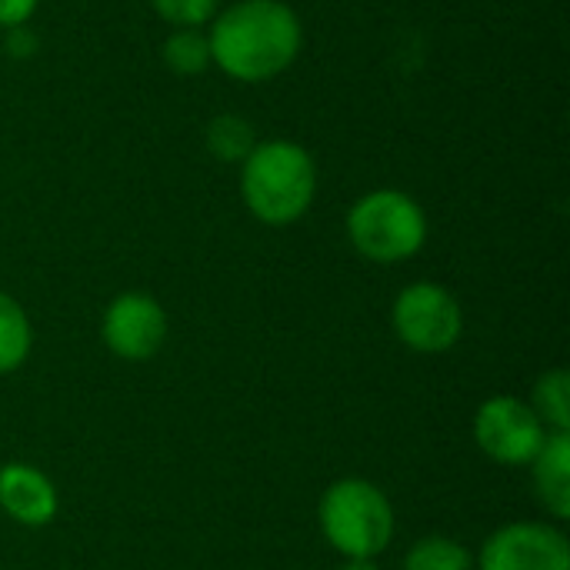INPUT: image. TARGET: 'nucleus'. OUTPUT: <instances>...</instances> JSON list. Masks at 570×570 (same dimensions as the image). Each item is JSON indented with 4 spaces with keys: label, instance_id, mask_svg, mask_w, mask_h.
I'll list each match as a JSON object with an SVG mask.
<instances>
[{
    "label": "nucleus",
    "instance_id": "15",
    "mask_svg": "<svg viewBox=\"0 0 570 570\" xmlns=\"http://www.w3.org/2000/svg\"><path fill=\"white\" fill-rule=\"evenodd\" d=\"M471 564L468 548L451 538H421L404 558V570H471Z\"/></svg>",
    "mask_w": 570,
    "mask_h": 570
},
{
    "label": "nucleus",
    "instance_id": "13",
    "mask_svg": "<svg viewBox=\"0 0 570 570\" xmlns=\"http://www.w3.org/2000/svg\"><path fill=\"white\" fill-rule=\"evenodd\" d=\"M33 347V331L27 311L0 291V374H13Z\"/></svg>",
    "mask_w": 570,
    "mask_h": 570
},
{
    "label": "nucleus",
    "instance_id": "3",
    "mask_svg": "<svg viewBox=\"0 0 570 570\" xmlns=\"http://www.w3.org/2000/svg\"><path fill=\"white\" fill-rule=\"evenodd\" d=\"M327 544L347 561H374L394 538V508L387 494L361 478L331 484L317 504Z\"/></svg>",
    "mask_w": 570,
    "mask_h": 570
},
{
    "label": "nucleus",
    "instance_id": "18",
    "mask_svg": "<svg viewBox=\"0 0 570 570\" xmlns=\"http://www.w3.org/2000/svg\"><path fill=\"white\" fill-rule=\"evenodd\" d=\"M40 0H0V30L20 27L33 17Z\"/></svg>",
    "mask_w": 570,
    "mask_h": 570
},
{
    "label": "nucleus",
    "instance_id": "19",
    "mask_svg": "<svg viewBox=\"0 0 570 570\" xmlns=\"http://www.w3.org/2000/svg\"><path fill=\"white\" fill-rule=\"evenodd\" d=\"M341 570H381L374 561H347Z\"/></svg>",
    "mask_w": 570,
    "mask_h": 570
},
{
    "label": "nucleus",
    "instance_id": "1",
    "mask_svg": "<svg viewBox=\"0 0 570 570\" xmlns=\"http://www.w3.org/2000/svg\"><path fill=\"white\" fill-rule=\"evenodd\" d=\"M210 60L237 83H267L294 67L304 23L284 0H237L210 20Z\"/></svg>",
    "mask_w": 570,
    "mask_h": 570
},
{
    "label": "nucleus",
    "instance_id": "10",
    "mask_svg": "<svg viewBox=\"0 0 570 570\" xmlns=\"http://www.w3.org/2000/svg\"><path fill=\"white\" fill-rule=\"evenodd\" d=\"M534 491L544 511L558 521L570 518V431H551L531 461Z\"/></svg>",
    "mask_w": 570,
    "mask_h": 570
},
{
    "label": "nucleus",
    "instance_id": "16",
    "mask_svg": "<svg viewBox=\"0 0 570 570\" xmlns=\"http://www.w3.org/2000/svg\"><path fill=\"white\" fill-rule=\"evenodd\" d=\"M150 7L157 10V17L164 23L177 27H204L217 17L220 0H150Z\"/></svg>",
    "mask_w": 570,
    "mask_h": 570
},
{
    "label": "nucleus",
    "instance_id": "17",
    "mask_svg": "<svg viewBox=\"0 0 570 570\" xmlns=\"http://www.w3.org/2000/svg\"><path fill=\"white\" fill-rule=\"evenodd\" d=\"M37 33L27 27V23H20V27H10L7 30V40H3V47H7V53L10 57H17V60H27V57H33L37 53Z\"/></svg>",
    "mask_w": 570,
    "mask_h": 570
},
{
    "label": "nucleus",
    "instance_id": "7",
    "mask_svg": "<svg viewBox=\"0 0 570 570\" xmlns=\"http://www.w3.org/2000/svg\"><path fill=\"white\" fill-rule=\"evenodd\" d=\"M478 570H570V544L551 524H504L484 541Z\"/></svg>",
    "mask_w": 570,
    "mask_h": 570
},
{
    "label": "nucleus",
    "instance_id": "4",
    "mask_svg": "<svg viewBox=\"0 0 570 570\" xmlns=\"http://www.w3.org/2000/svg\"><path fill=\"white\" fill-rule=\"evenodd\" d=\"M351 247L374 264H401L421 254L428 240V214L404 190H371L347 210Z\"/></svg>",
    "mask_w": 570,
    "mask_h": 570
},
{
    "label": "nucleus",
    "instance_id": "2",
    "mask_svg": "<svg viewBox=\"0 0 570 570\" xmlns=\"http://www.w3.org/2000/svg\"><path fill=\"white\" fill-rule=\"evenodd\" d=\"M317 197V164L297 140H257L240 164V200L267 227L301 220Z\"/></svg>",
    "mask_w": 570,
    "mask_h": 570
},
{
    "label": "nucleus",
    "instance_id": "6",
    "mask_svg": "<svg viewBox=\"0 0 570 570\" xmlns=\"http://www.w3.org/2000/svg\"><path fill=\"white\" fill-rule=\"evenodd\" d=\"M548 434L551 431L541 424V417L531 411V404H524L511 394L484 401L474 414L478 448L504 468L531 464L538 458V451L544 448Z\"/></svg>",
    "mask_w": 570,
    "mask_h": 570
},
{
    "label": "nucleus",
    "instance_id": "5",
    "mask_svg": "<svg viewBox=\"0 0 570 570\" xmlns=\"http://www.w3.org/2000/svg\"><path fill=\"white\" fill-rule=\"evenodd\" d=\"M391 324L404 347L417 354H444L464 334V311L448 287L421 281L397 294Z\"/></svg>",
    "mask_w": 570,
    "mask_h": 570
},
{
    "label": "nucleus",
    "instance_id": "14",
    "mask_svg": "<svg viewBox=\"0 0 570 570\" xmlns=\"http://www.w3.org/2000/svg\"><path fill=\"white\" fill-rule=\"evenodd\" d=\"M531 411L548 431H570V374L548 371L538 377L531 394Z\"/></svg>",
    "mask_w": 570,
    "mask_h": 570
},
{
    "label": "nucleus",
    "instance_id": "8",
    "mask_svg": "<svg viewBox=\"0 0 570 570\" xmlns=\"http://www.w3.org/2000/svg\"><path fill=\"white\" fill-rule=\"evenodd\" d=\"M100 334H104V344L114 357L140 364V361H150L164 347L167 314L150 294L127 291L107 304Z\"/></svg>",
    "mask_w": 570,
    "mask_h": 570
},
{
    "label": "nucleus",
    "instance_id": "12",
    "mask_svg": "<svg viewBox=\"0 0 570 570\" xmlns=\"http://www.w3.org/2000/svg\"><path fill=\"white\" fill-rule=\"evenodd\" d=\"M160 57L164 67L174 70L177 77H200L214 67L210 60V40L204 33V27H177L167 33V40L160 43Z\"/></svg>",
    "mask_w": 570,
    "mask_h": 570
},
{
    "label": "nucleus",
    "instance_id": "11",
    "mask_svg": "<svg viewBox=\"0 0 570 570\" xmlns=\"http://www.w3.org/2000/svg\"><path fill=\"white\" fill-rule=\"evenodd\" d=\"M207 154L220 164H244L247 154L257 147V130L240 114H217L204 130Z\"/></svg>",
    "mask_w": 570,
    "mask_h": 570
},
{
    "label": "nucleus",
    "instance_id": "9",
    "mask_svg": "<svg viewBox=\"0 0 570 570\" xmlns=\"http://www.w3.org/2000/svg\"><path fill=\"white\" fill-rule=\"evenodd\" d=\"M0 508L23 528H43L57 518V491L30 464L0 468Z\"/></svg>",
    "mask_w": 570,
    "mask_h": 570
}]
</instances>
